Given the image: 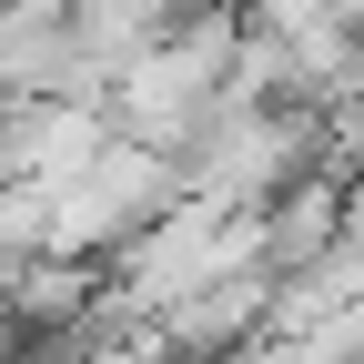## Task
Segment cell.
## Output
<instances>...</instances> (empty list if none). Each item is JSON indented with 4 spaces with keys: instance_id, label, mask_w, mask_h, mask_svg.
Instances as JSON below:
<instances>
[{
    "instance_id": "obj_1",
    "label": "cell",
    "mask_w": 364,
    "mask_h": 364,
    "mask_svg": "<svg viewBox=\"0 0 364 364\" xmlns=\"http://www.w3.org/2000/svg\"><path fill=\"white\" fill-rule=\"evenodd\" d=\"M344 223H354V203L334 182H294V193L263 213V273H324L344 253Z\"/></svg>"
}]
</instances>
